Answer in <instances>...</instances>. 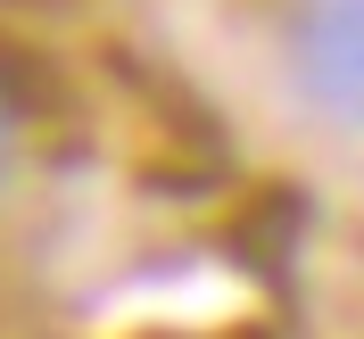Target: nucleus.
<instances>
[{"mask_svg": "<svg viewBox=\"0 0 364 339\" xmlns=\"http://www.w3.org/2000/svg\"><path fill=\"white\" fill-rule=\"evenodd\" d=\"M290 91L331 133H364V0H298Z\"/></svg>", "mask_w": 364, "mask_h": 339, "instance_id": "obj_1", "label": "nucleus"}, {"mask_svg": "<svg viewBox=\"0 0 364 339\" xmlns=\"http://www.w3.org/2000/svg\"><path fill=\"white\" fill-rule=\"evenodd\" d=\"M50 108H58V83L42 75V50L0 42V174H9V158H17L25 124H42Z\"/></svg>", "mask_w": 364, "mask_h": 339, "instance_id": "obj_2", "label": "nucleus"}]
</instances>
